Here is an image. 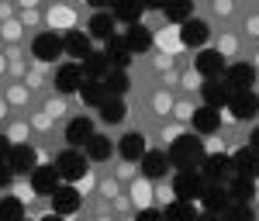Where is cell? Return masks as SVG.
Returning <instances> with one entry per match:
<instances>
[{"label": "cell", "mask_w": 259, "mask_h": 221, "mask_svg": "<svg viewBox=\"0 0 259 221\" xmlns=\"http://www.w3.org/2000/svg\"><path fill=\"white\" fill-rule=\"evenodd\" d=\"M204 159V142L194 135H180L169 149V162H177L180 169H194V162Z\"/></svg>", "instance_id": "cell-1"}, {"label": "cell", "mask_w": 259, "mask_h": 221, "mask_svg": "<svg viewBox=\"0 0 259 221\" xmlns=\"http://www.w3.org/2000/svg\"><path fill=\"white\" fill-rule=\"evenodd\" d=\"M173 194H177V201H200V194H204V176L194 173V169H180L177 180H173Z\"/></svg>", "instance_id": "cell-2"}, {"label": "cell", "mask_w": 259, "mask_h": 221, "mask_svg": "<svg viewBox=\"0 0 259 221\" xmlns=\"http://www.w3.org/2000/svg\"><path fill=\"white\" fill-rule=\"evenodd\" d=\"M252 83H256V66H249V62H235V66L225 69V86H228L232 94L252 90Z\"/></svg>", "instance_id": "cell-3"}, {"label": "cell", "mask_w": 259, "mask_h": 221, "mask_svg": "<svg viewBox=\"0 0 259 221\" xmlns=\"http://www.w3.org/2000/svg\"><path fill=\"white\" fill-rule=\"evenodd\" d=\"M228 111H232V118L235 121H249L259 114V97L252 90H242V94H232L228 97Z\"/></svg>", "instance_id": "cell-4"}, {"label": "cell", "mask_w": 259, "mask_h": 221, "mask_svg": "<svg viewBox=\"0 0 259 221\" xmlns=\"http://www.w3.org/2000/svg\"><path fill=\"white\" fill-rule=\"evenodd\" d=\"M62 52V38L56 31H41L38 38L31 41V56L38 62H56V56Z\"/></svg>", "instance_id": "cell-5"}, {"label": "cell", "mask_w": 259, "mask_h": 221, "mask_svg": "<svg viewBox=\"0 0 259 221\" xmlns=\"http://www.w3.org/2000/svg\"><path fill=\"white\" fill-rule=\"evenodd\" d=\"M56 169H59L62 180H80L83 173H87V156H80L76 149H69V152H62V156H59Z\"/></svg>", "instance_id": "cell-6"}, {"label": "cell", "mask_w": 259, "mask_h": 221, "mask_svg": "<svg viewBox=\"0 0 259 221\" xmlns=\"http://www.w3.org/2000/svg\"><path fill=\"white\" fill-rule=\"evenodd\" d=\"M177 35H180V45H187V49H200V45L207 41V24H204V21L187 18Z\"/></svg>", "instance_id": "cell-7"}, {"label": "cell", "mask_w": 259, "mask_h": 221, "mask_svg": "<svg viewBox=\"0 0 259 221\" xmlns=\"http://www.w3.org/2000/svg\"><path fill=\"white\" fill-rule=\"evenodd\" d=\"M232 169H235L239 176H245V180H256V176H259V156H256V149H239V152L232 156Z\"/></svg>", "instance_id": "cell-8"}, {"label": "cell", "mask_w": 259, "mask_h": 221, "mask_svg": "<svg viewBox=\"0 0 259 221\" xmlns=\"http://www.w3.org/2000/svg\"><path fill=\"white\" fill-rule=\"evenodd\" d=\"M52 211H56V214H73V211H80V194H76L73 187H56V190H52Z\"/></svg>", "instance_id": "cell-9"}, {"label": "cell", "mask_w": 259, "mask_h": 221, "mask_svg": "<svg viewBox=\"0 0 259 221\" xmlns=\"http://www.w3.org/2000/svg\"><path fill=\"white\" fill-rule=\"evenodd\" d=\"M56 86H59L62 94L80 90V86H83V66H76V62H66L59 73H56Z\"/></svg>", "instance_id": "cell-10"}, {"label": "cell", "mask_w": 259, "mask_h": 221, "mask_svg": "<svg viewBox=\"0 0 259 221\" xmlns=\"http://www.w3.org/2000/svg\"><path fill=\"white\" fill-rule=\"evenodd\" d=\"M7 166H11L14 173H28V169H35V149H31V145H11V152H7Z\"/></svg>", "instance_id": "cell-11"}, {"label": "cell", "mask_w": 259, "mask_h": 221, "mask_svg": "<svg viewBox=\"0 0 259 221\" xmlns=\"http://www.w3.org/2000/svg\"><path fill=\"white\" fill-rule=\"evenodd\" d=\"M31 187H35V194H49L52 197V190L59 187V169L56 166H38L31 173Z\"/></svg>", "instance_id": "cell-12"}, {"label": "cell", "mask_w": 259, "mask_h": 221, "mask_svg": "<svg viewBox=\"0 0 259 221\" xmlns=\"http://www.w3.org/2000/svg\"><path fill=\"white\" fill-rule=\"evenodd\" d=\"M94 139V121L90 118H73L69 121V128H66V142L76 149V145H87V142Z\"/></svg>", "instance_id": "cell-13"}, {"label": "cell", "mask_w": 259, "mask_h": 221, "mask_svg": "<svg viewBox=\"0 0 259 221\" xmlns=\"http://www.w3.org/2000/svg\"><path fill=\"white\" fill-rule=\"evenodd\" d=\"M62 52H69V56H76V59H87V56H90V35L69 28L66 38H62Z\"/></svg>", "instance_id": "cell-14"}, {"label": "cell", "mask_w": 259, "mask_h": 221, "mask_svg": "<svg viewBox=\"0 0 259 221\" xmlns=\"http://www.w3.org/2000/svg\"><path fill=\"white\" fill-rule=\"evenodd\" d=\"M218 124H221V114L214 111V107H200V111H194V131L211 135V131H218Z\"/></svg>", "instance_id": "cell-15"}, {"label": "cell", "mask_w": 259, "mask_h": 221, "mask_svg": "<svg viewBox=\"0 0 259 221\" xmlns=\"http://www.w3.org/2000/svg\"><path fill=\"white\" fill-rule=\"evenodd\" d=\"M197 69L204 73V76H218L221 69H225V56L214 52V49H204V52L197 56Z\"/></svg>", "instance_id": "cell-16"}, {"label": "cell", "mask_w": 259, "mask_h": 221, "mask_svg": "<svg viewBox=\"0 0 259 221\" xmlns=\"http://www.w3.org/2000/svg\"><path fill=\"white\" fill-rule=\"evenodd\" d=\"M107 59L114 62L118 69H124V66L132 62V49H128V41H124V38H114V35H111V38H107Z\"/></svg>", "instance_id": "cell-17"}, {"label": "cell", "mask_w": 259, "mask_h": 221, "mask_svg": "<svg viewBox=\"0 0 259 221\" xmlns=\"http://www.w3.org/2000/svg\"><path fill=\"white\" fill-rule=\"evenodd\" d=\"M118 152L124 156V159H142V156H145V139H142L139 131H128V135L121 139Z\"/></svg>", "instance_id": "cell-18"}, {"label": "cell", "mask_w": 259, "mask_h": 221, "mask_svg": "<svg viewBox=\"0 0 259 221\" xmlns=\"http://www.w3.org/2000/svg\"><path fill=\"white\" fill-rule=\"evenodd\" d=\"M200 204H204V211H207V214H218L221 207L228 204V194H225L221 187H204V194H200Z\"/></svg>", "instance_id": "cell-19"}, {"label": "cell", "mask_w": 259, "mask_h": 221, "mask_svg": "<svg viewBox=\"0 0 259 221\" xmlns=\"http://www.w3.org/2000/svg\"><path fill=\"white\" fill-rule=\"evenodd\" d=\"M142 169H145L149 180H156V176H166L169 166H166V156H162V152H145V156H142Z\"/></svg>", "instance_id": "cell-20"}, {"label": "cell", "mask_w": 259, "mask_h": 221, "mask_svg": "<svg viewBox=\"0 0 259 221\" xmlns=\"http://www.w3.org/2000/svg\"><path fill=\"white\" fill-rule=\"evenodd\" d=\"M162 11H166V18H169V21H180V24H183V21L194 14V0H166Z\"/></svg>", "instance_id": "cell-21"}, {"label": "cell", "mask_w": 259, "mask_h": 221, "mask_svg": "<svg viewBox=\"0 0 259 221\" xmlns=\"http://www.w3.org/2000/svg\"><path fill=\"white\" fill-rule=\"evenodd\" d=\"M80 94H83V104H90V107H100V104L107 101V86H104L100 80L83 83V86H80Z\"/></svg>", "instance_id": "cell-22"}, {"label": "cell", "mask_w": 259, "mask_h": 221, "mask_svg": "<svg viewBox=\"0 0 259 221\" xmlns=\"http://www.w3.org/2000/svg\"><path fill=\"white\" fill-rule=\"evenodd\" d=\"M124 101L121 97H107V101L100 104V118L107 121V124H118V121H124Z\"/></svg>", "instance_id": "cell-23"}, {"label": "cell", "mask_w": 259, "mask_h": 221, "mask_svg": "<svg viewBox=\"0 0 259 221\" xmlns=\"http://www.w3.org/2000/svg\"><path fill=\"white\" fill-rule=\"evenodd\" d=\"M228 97H232V90L225 83H204V101H207V107L218 111L221 104H228Z\"/></svg>", "instance_id": "cell-24"}, {"label": "cell", "mask_w": 259, "mask_h": 221, "mask_svg": "<svg viewBox=\"0 0 259 221\" xmlns=\"http://www.w3.org/2000/svg\"><path fill=\"white\" fill-rule=\"evenodd\" d=\"M139 14H142V0H114V18L139 24Z\"/></svg>", "instance_id": "cell-25"}, {"label": "cell", "mask_w": 259, "mask_h": 221, "mask_svg": "<svg viewBox=\"0 0 259 221\" xmlns=\"http://www.w3.org/2000/svg\"><path fill=\"white\" fill-rule=\"evenodd\" d=\"M90 35H94V38H111V35H114V18L104 14V11H97V14L90 18Z\"/></svg>", "instance_id": "cell-26"}, {"label": "cell", "mask_w": 259, "mask_h": 221, "mask_svg": "<svg viewBox=\"0 0 259 221\" xmlns=\"http://www.w3.org/2000/svg\"><path fill=\"white\" fill-rule=\"evenodd\" d=\"M124 41H128L132 52H149V49H152V35H149V28H142V24H135Z\"/></svg>", "instance_id": "cell-27"}, {"label": "cell", "mask_w": 259, "mask_h": 221, "mask_svg": "<svg viewBox=\"0 0 259 221\" xmlns=\"http://www.w3.org/2000/svg\"><path fill=\"white\" fill-rule=\"evenodd\" d=\"M228 169H232V159L228 156H207V162H204V176L207 180H221Z\"/></svg>", "instance_id": "cell-28"}, {"label": "cell", "mask_w": 259, "mask_h": 221, "mask_svg": "<svg viewBox=\"0 0 259 221\" xmlns=\"http://www.w3.org/2000/svg\"><path fill=\"white\" fill-rule=\"evenodd\" d=\"M166 221H197L194 204L190 201H173L169 207H166Z\"/></svg>", "instance_id": "cell-29"}, {"label": "cell", "mask_w": 259, "mask_h": 221, "mask_svg": "<svg viewBox=\"0 0 259 221\" xmlns=\"http://www.w3.org/2000/svg\"><path fill=\"white\" fill-rule=\"evenodd\" d=\"M104 86H107V94L121 97V94L128 90V73H124V69H107V76H104Z\"/></svg>", "instance_id": "cell-30"}, {"label": "cell", "mask_w": 259, "mask_h": 221, "mask_svg": "<svg viewBox=\"0 0 259 221\" xmlns=\"http://www.w3.org/2000/svg\"><path fill=\"white\" fill-rule=\"evenodd\" d=\"M24 218V204L18 197H4L0 201V221H21Z\"/></svg>", "instance_id": "cell-31"}, {"label": "cell", "mask_w": 259, "mask_h": 221, "mask_svg": "<svg viewBox=\"0 0 259 221\" xmlns=\"http://www.w3.org/2000/svg\"><path fill=\"white\" fill-rule=\"evenodd\" d=\"M107 66H111V59H104L100 52H90V56L83 59V73H90V76H107Z\"/></svg>", "instance_id": "cell-32"}, {"label": "cell", "mask_w": 259, "mask_h": 221, "mask_svg": "<svg viewBox=\"0 0 259 221\" xmlns=\"http://www.w3.org/2000/svg\"><path fill=\"white\" fill-rule=\"evenodd\" d=\"M228 197H232L235 204H249V201H252V180H245V176H239V180L232 183Z\"/></svg>", "instance_id": "cell-33"}, {"label": "cell", "mask_w": 259, "mask_h": 221, "mask_svg": "<svg viewBox=\"0 0 259 221\" xmlns=\"http://www.w3.org/2000/svg\"><path fill=\"white\" fill-rule=\"evenodd\" d=\"M87 156H90V159H107V156H111V139L94 135V139L87 142Z\"/></svg>", "instance_id": "cell-34"}, {"label": "cell", "mask_w": 259, "mask_h": 221, "mask_svg": "<svg viewBox=\"0 0 259 221\" xmlns=\"http://www.w3.org/2000/svg\"><path fill=\"white\" fill-rule=\"evenodd\" d=\"M49 24H52V28H69V24H73V11H66V7H52Z\"/></svg>", "instance_id": "cell-35"}, {"label": "cell", "mask_w": 259, "mask_h": 221, "mask_svg": "<svg viewBox=\"0 0 259 221\" xmlns=\"http://www.w3.org/2000/svg\"><path fill=\"white\" fill-rule=\"evenodd\" d=\"M228 221H256V214H252L249 204H235V207L228 211Z\"/></svg>", "instance_id": "cell-36"}, {"label": "cell", "mask_w": 259, "mask_h": 221, "mask_svg": "<svg viewBox=\"0 0 259 221\" xmlns=\"http://www.w3.org/2000/svg\"><path fill=\"white\" fill-rule=\"evenodd\" d=\"M132 194H135V204H142V207H145V204H149V197H152L149 183H135V187H132Z\"/></svg>", "instance_id": "cell-37"}, {"label": "cell", "mask_w": 259, "mask_h": 221, "mask_svg": "<svg viewBox=\"0 0 259 221\" xmlns=\"http://www.w3.org/2000/svg\"><path fill=\"white\" fill-rule=\"evenodd\" d=\"M139 221H162V214H159V211H152V207H142Z\"/></svg>", "instance_id": "cell-38"}, {"label": "cell", "mask_w": 259, "mask_h": 221, "mask_svg": "<svg viewBox=\"0 0 259 221\" xmlns=\"http://www.w3.org/2000/svg\"><path fill=\"white\" fill-rule=\"evenodd\" d=\"M11 176H14V169H11L7 162H0V187H7V183H11Z\"/></svg>", "instance_id": "cell-39"}, {"label": "cell", "mask_w": 259, "mask_h": 221, "mask_svg": "<svg viewBox=\"0 0 259 221\" xmlns=\"http://www.w3.org/2000/svg\"><path fill=\"white\" fill-rule=\"evenodd\" d=\"M166 0H142V11H162Z\"/></svg>", "instance_id": "cell-40"}, {"label": "cell", "mask_w": 259, "mask_h": 221, "mask_svg": "<svg viewBox=\"0 0 259 221\" xmlns=\"http://www.w3.org/2000/svg\"><path fill=\"white\" fill-rule=\"evenodd\" d=\"M156 107H159L162 114H166V107H169V97H162V94H159V97H156Z\"/></svg>", "instance_id": "cell-41"}, {"label": "cell", "mask_w": 259, "mask_h": 221, "mask_svg": "<svg viewBox=\"0 0 259 221\" xmlns=\"http://www.w3.org/2000/svg\"><path fill=\"white\" fill-rule=\"evenodd\" d=\"M11 152V142H7V135H0V156H7Z\"/></svg>", "instance_id": "cell-42"}, {"label": "cell", "mask_w": 259, "mask_h": 221, "mask_svg": "<svg viewBox=\"0 0 259 221\" xmlns=\"http://www.w3.org/2000/svg\"><path fill=\"white\" fill-rule=\"evenodd\" d=\"M214 7H218V14H228V11H232V4H228V0H218Z\"/></svg>", "instance_id": "cell-43"}, {"label": "cell", "mask_w": 259, "mask_h": 221, "mask_svg": "<svg viewBox=\"0 0 259 221\" xmlns=\"http://www.w3.org/2000/svg\"><path fill=\"white\" fill-rule=\"evenodd\" d=\"M90 7H107V4H114V0H87Z\"/></svg>", "instance_id": "cell-44"}, {"label": "cell", "mask_w": 259, "mask_h": 221, "mask_svg": "<svg viewBox=\"0 0 259 221\" xmlns=\"http://www.w3.org/2000/svg\"><path fill=\"white\" fill-rule=\"evenodd\" d=\"M252 149H256V152H259V128H256V131H252Z\"/></svg>", "instance_id": "cell-45"}, {"label": "cell", "mask_w": 259, "mask_h": 221, "mask_svg": "<svg viewBox=\"0 0 259 221\" xmlns=\"http://www.w3.org/2000/svg\"><path fill=\"white\" fill-rule=\"evenodd\" d=\"M45 221H62V214H49V218H45Z\"/></svg>", "instance_id": "cell-46"}, {"label": "cell", "mask_w": 259, "mask_h": 221, "mask_svg": "<svg viewBox=\"0 0 259 221\" xmlns=\"http://www.w3.org/2000/svg\"><path fill=\"white\" fill-rule=\"evenodd\" d=\"M197 221H214V218H197Z\"/></svg>", "instance_id": "cell-47"}]
</instances>
